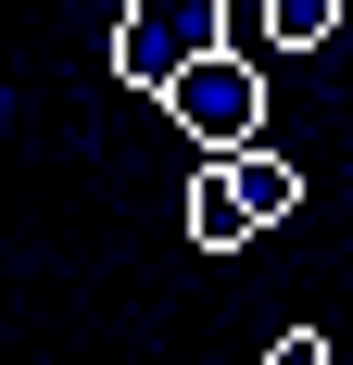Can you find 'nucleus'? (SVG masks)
Segmentation results:
<instances>
[{"instance_id":"2","label":"nucleus","mask_w":353,"mask_h":365,"mask_svg":"<svg viewBox=\"0 0 353 365\" xmlns=\"http://www.w3.org/2000/svg\"><path fill=\"white\" fill-rule=\"evenodd\" d=\"M227 38V0H126L114 13V76L126 88H164L189 51H214Z\"/></svg>"},{"instance_id":"7","label":"nucleus","mask_w":353,"mask_h":365,"mask_svg":"<svg viewBox=\"0 0 353 365\" xmlns=\"http://www.w3.org/2000/svg\"><path fill=\"white\" fill-rule=\"evenodd\" d=\"M341 38H353V0H341Z\"/></svg>"},{"instance_id":"6","label":"nucleus","mask_w":353,"mask_h":365,"mask_svg":"<svg viewBox=\"0 0 353 365\" xmlns=\"http://www.w3.org/2000/svg\"><path fill=\"white\" fill-rule=\"evenodd\" d=\"M265 365H328V340H316V328H290V340H265Z\"/></svg>"},{"instance_id":"1","label":"nucleus","mask_w":353,"mask_h":365,"mask_svg":"<svg viewBox=\"0 0 353 365\" xmlns=\"http://www.w3.org/2000/svg\"><path fill=\"white\" fill-rule=\"evenodd\" d=\"M151 101H164V113H176V126H189L202 151H240L252 126H265V88H252V63L227 51V38H214V51H189V63H176Z\"/></svg>"},{"instance_id":"4","label":"nucleus","mask_w":353,"mask_h":365,"mask_svg":"<svg viewBox=\"0 0 353 365\" xmlns=\"http://www.w3.org/2000/svg\"><path fill=\"white\" fill-rule=\"evenodd\" d=\"M214 164H227V189H240V202H252V227H265V215H290V202H303V177H290V164H278V151H265V139H240V151H214Z\"/></svg>"},{"instance_id":"3","label":"nucleus","mask_w":353,"mask_h":365,"mask_svg":"<svg viewBox=\"0 0 353 365\" xmlns=\"http://www.w3.org/2000/svg\"><path fill=\"white\" fill-rule=\"evenodd\" d=\"M189 240H202V252H240V240H252V202L227 189L214 151H202V177H189Z\"/></svg>"},{"instance_id":"5","label":"nucleus","mask_w":353,"mask_h":365,"mask_svg":"<svg viewBox=\"0 0 353 365\" xmlns=\"http://www.w3.org/2000/svg\"><path fill=\"white\" fill-rule=\"evenodd\" d=\"M341 38V0H265V51H316Z\"/></svg>"}]
</instances>
